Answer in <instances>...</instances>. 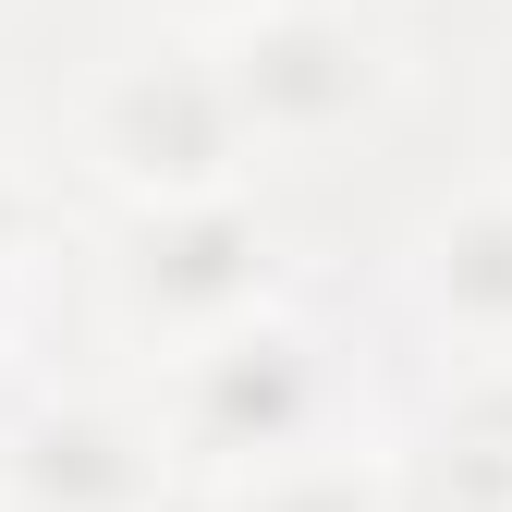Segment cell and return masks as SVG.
Returning <instances> with one entry per match:
<instances>
[{
  "label": "cell",
  "instance_id": "1",
  "mask_svg": "<svg viewBox=\"0 0 512 512\" xmlns=\"http://www.w3.org/2000/svg\"><path fill=\"white\" fill-rule=\"evenodd\" d=\"M147 403H159L183 476H196V500H208V488H232L256 464L330 452V439H378L403 415V354H391V330H378L366 293H342L330 269H317L269 317H244L232 342L159 366Z\"/></svg>",
  "mask_w": 512,
  "mask_h": 512
},
{
  "label": "cell",
  "instance_id": "2",
  "mask_svg": "<svg viewBox=\"0 0 512 512\" xmlns=\"http://www.w3.org/2000/svg\"><path fill=\"white\" fill-rule=\"evenodd\" d=\"M305 281H317V256L293 232V196L281 183H232V196H196V208L74 220L61 305H74V354H98L122 378H159L183 354L232 342L244 317H269Z\"/></svg>",
  "mask_w": 512,
  "mask_h": 512
},
{
  "label": "cell",
  "instance_id": "3",
  "mask_svg": "<svg viewBox=\"0 0 512 512\" xmlns=\"http://www.w3.org/2000/svg\"><path fill=\"white\" fill-rule=\"evenodd\" d=\"M37 171L61 183L74 220H135V208H196L256 183V147L232 122L220 49L196 37H147V25H98L37 98Z\"/></svg>",
  "mask_w": 512,
  "mask_h": 512
},
{
  "label": "cell",
  "instance_id": "4",
  "mask_svg": "<svg viewBox=\"0 0 512 512\" xmlns=\"http://www.w3.org/2000/svg\"><path fill=\"white\" fill-rule=\"evenodd\" d=\"M220 86L256 147V183H317L366 147H391L415 110V0H269L220 37Z\"/></svg>",
  "mask_w": 512,
  "mask_h": 512
},
{
  "label": "cell",
  "instance_id": "5",
  "mask_svg": "<svg viewBox=\"0 0 512 512\" xmlns=\"http://www.w3.org/2000/svg\"><path fill=\"white\" fill-rule=\"evenodd\" d=\"M0 500L13 512H196L147 378L98 354H49L25 391H0Z\"/></svg>",
  "mask_w": 512,
  "mask_h": 512
},
{
  "label": "cell",
  "instance_id": "6",
  "mask_svg": "<svg viewBox=\"0 0 512 512\" xmlns=\"http://www.w3.org/2000/svg\"><path fill=\"white\" fill-rule=\"evenodd\" d=\"M366 305L391 330L403 378L512 366V159H464L452 183H427L403 232L378 244Z\"/></svg>",
  "mask_w": 512,
  "mask_h": 512
},
{
  "label": "cell",
  "instance_id": "7",
  "mask_svg": "<svg viewBox=\"0 0 512 512\" xmlns=\"http://www.w3.org/2000/svg\"><path fill=\"white\" fill-rule=\"evenodd\" d=\"M391 452H403V512H512V366L403 378Z\"/></svg>",
  "mask_w": 512,
  "mask_h": 512
},
{
  "label": "cell",
  "instance_id": "8",
  "mask_svg": "<svg viewBox=\"0 0 512 512\" xmlns=\"http://www.w3.org/2000/svg\"><path fill=\"white\" fill-rule=\"evenodd\" d=\"M196 512H403V452H391V427L330 439V452H293V464H256V476L208 488Z\"/></svg>",
  "mask_w": 512,
  "mask_h": 512
},
{
  "label": "cell",
  "instance_id": "9",
  "mask_svg": "<svg viewBox=\"0 0 512 512\" xmlns=\"http://www.w3.org/2000/svg\"><path fill=\"white\" fill-rule=\"evenodd\" d=\"M110 25H147V37H196V49H220L232 25H256L269 0H98Z\"/></svg>",
  "mask_w": 512,
  "mask_h": 512
},
{
  "label": "cell",
  "instance_id": "10",
  "mask_svg": "<svg viewBox=\"0 0 512 512\" xmlns=\"http://www.w3.org/2000/svg\"><path fill=\"white\" fill-rule=\"evenodd\" d=\"M0 512H13V500H0Z\"/></svg>",
  "mask_w": 512,
  "mask_h": 512
},
{
  "label": "cell",
  "instance_id": "11",
  "mask_svg": "<svg viewBox=\"0 0 512 512\" xmlns=\"http://www.w3.org/2000/svg\"><path fill=\"white\" fill-rule=\"evenodd\" d=\"M500 13H512V0H500Z\"/></svg>",
  "mask_w": 512,
  "mask_h": 512
}]
</instances>
